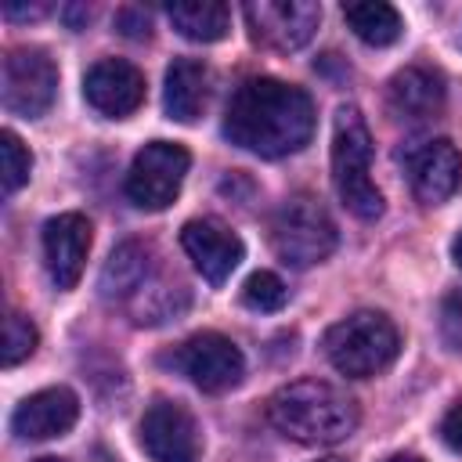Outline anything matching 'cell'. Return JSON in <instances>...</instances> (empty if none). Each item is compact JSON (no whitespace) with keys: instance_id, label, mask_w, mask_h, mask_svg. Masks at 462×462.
<instances>
[{"instance_id":"1","label":"cell","mask_w":462,"mask_h":462,"mask_svg":"<svg viewBox=\"0 0 462 462\" xmlns=\"http://www.w3.org/2000/svg\"><path fill=\"white\" fill-rule=\"evenodd\" d=\"M224 134L231 144L263 155V159H278L289 152H300L310 134H314V105L307 97V90L271 79V76H256L245 79L231 101H227V116H224Z\"/></svg>"},{"instance_id":"2","label":"cell","mask_w":462,"mask_h":462,"mask_svg":"<svg viewBox=\"0 0 462 462\" xmlns=\"http://www.w3.org/2000/svg\"><path fill=\"white\" fill-rule=\"evenodd\" d=\"M267 419L300 444H339L357 426V404L321 379H300L271 393Z\"/></svg>"},{"instance_id":"3","label":"cell","mask_w":462,"mask_h":462,"mask_svg":"<svg viewBox=\"0 0 462 462\" xmlns=\"http://www.w3.org/2000/svg\"><path fill=\"white\" fill-rule=\"evenodd\" d=\"M332 180L354 217L375 220L383 213V195L372 180V134L354 105H343L332 123Z\"/></svg>"},{"instance_id":"4","label":"cell","mask_w":462,"mask_h":462,"mask_svg":"<svg viewBox=\"0 0 462 462\" xmlns=\"http://www.w3.org/2000/svg\"><path fill=\"white\" fill-rule=\"evenodd\" d=\"M321 346H325V357L332 361L336 372H343L350 379H368V375L393 365V357L401 350V336L386 314L357 310V314L336 321L325 332Z\"/></svg>"},{"instance_id":"5","label":"cell","mask_w":462,"mask_h":462,"mask_svg":"<svg viewBox=\"0 0 462 462\" xmlns=\"http://www.w3.org/2000/svg\"><path fill=\"white\" fill-rule=\"evenodd\" d=\"M336 224L310 195H296L278 206L271 220V245L292 267H314L336 249Z\"/></svg>"},{"instance_id":"6","label":"cell","mask_w":462,"mask_h":462,"mask_svg":"<svg viewBox=\"0 0 462 462\" xmlns=\"http://www.w3.org/2000/svg\"><path fill=\"white\" fill-rule=\"evenodd\" d=\"M191 166V155L173 141H152L144 144L126 173V199L141 209H166Z\"/></svg>"},{"instance_id":"7","label":"cell","mask_w":462,"mask_h":462,"mask_svg":"<svg viewBox=\"0 0 462 462\" xmlns=\"http://www.w3.org/2000/svg\"><path fill=\"white\" fill-rule=\"evenodd\" d=\"M4 108L14 116H43L58 90V69L54 61L36 47H14L4 58Z\"/></svg>"},{"instance_id":"8","label":"cell","mask_w":462,"mask_h":462,"mask_svg":"<svg viewBox=\"0 0 462 462\" xmlns=\"http://www.w3.org/2000/svg\"><path fill=\"white\" fill-rule=\"evenodd\" d=\"M170 361L177 372H184L206 393H224L231 386H238V379L245 372L242 350L220 332H199V336L184 339Z\"/></svg>"},{"instance_id":"9","label":"cell","mask_w":462,"mask_h":462,"mask_svg":"<svg viewBox=\"0 0 462 462\" xmlns=\"http://www.w3.org/2000/svg\"><path fill=\"white\" fill-rule=\"evenodd\" d=\"M245 22L260 43L274 51H296L314 36L321 7L310 0H253L245 4Z\"/></svg>"},{"instance_id":"10","label":"cell","mask_w":462,"mask_h":462,"mask_svg":"<svg viewBox=\"0 0 462 462\" xmlns=\"http://www.w3.org/2000/svg\"><path fill=\"white\" fill-rule=\"evenodd\" d=\"M141 448L152 462H195L199 458V426L191 411L177 401L148 404L141 419Z\"/></svg>"},{"instance_id":"11","label":"cell","mask_w":462,"mask_h":462,"mask_svg":"<svg viewBox=\"0 0 462 462\" xmlns=\"http://www.w3.org/2000/svg\"><path fill=\"white\" fill-rule=\"evenodd\" d=\"M83 97H87V105L94 112H101L108 119H123V116L141 108V101H144V76L137 72V65H130L123 58H105V61L87 69Z\"/></svg>"},{"instance_id":"12","label":"cell","mask_w":462,"mask_h":462,"mask_svg":"<svg viewBox=\"0 0 462 462\" xmlns=\"http://www.w3.org/2000/svg\"><path fill=\"white\" fill-rule=\"evenodd\" d=\"M180 245L209 285H224L231 278V271L242 263V253H245L242 238L231 227H224L220 220H206V217L188 220L180 227Z\"/></svg>"},{"instance_id":"13","label":"cell","mask_w":462,"mask_h":462,"mask_svg":"<svg viewBox=\"0 0 462 462\" xmlns=\"http://www.w3.org/2000/svg\"><path fill=\"white\" fill-rule=\"evenodd\" d=\"M90 253V220L83 213H58L43 224V256L58 289H72Z\"/></svg>"},{"instance_id":"14","label":"cell","mask_w":462,"mask_h":462,"mask_svg":"<svg viewBox=\"0 0 462 462\" xmlns=\"http://www.w3.org/2000/svg\"><path fill=\"white\" fill-rule=\"evenodd\" d=\"M408 180H411V191L419 202L426 206H437L444 199L455 195L458 180H462V155L451 141L437 137V141H426L422 148H415L408 155Z\"/></svg>"},{"instance_id":"15","label":"cell","mask_w":462,"mask_h":462,"mask_svg":"<svg viewBox=\"0 0 462 462\" xmlns=\"http://www.w3.org/2000/svg\"><path fill=\"white\" fill-rule=\"evenodd\" d=\"M76 419H79V397L65 386H51V390L25 397L14 408L11 430L25 440H47V437H61L65 430H72Z\"/></svg>"},{"instance_id":"16","label":"cell","mask_w":462,"mask_h":462,"mask_svg":"<svg viewBox=\"0 0 462 462\" xmlns=\"http://www.w3.org/2000/svg\"><path fill=\"white\" fill-rule=\"evenodd\" d=\"M386 97H390V112L397 119L422 123V119H433L444 108V79L433 69L411 65V69H401L390 79V94Z\"/></svg>"},{"instance_id":"17","label":"cell","mask_w":462,"mask_h":462,"mask_svg":"<svg viewBox=\"0 0 462 462\" xmlns=\"http://www.w3.org/2000/svg\"><path fill=\"white\" fill-rule=\"evenodd\" d=\"M209 101V69L195 58H177L166 69V116L177 123H195Z\"/></svg>"},{"instance_id":"18","label":"cell","mask_w":462,"mask_h":462,"mask_svg":"<svg viewBox=\"0 0 462 462\" xmlns=\"http://www.w3.org/2000/svg\"><path fill=\"white\" fill-rule=\"evenodd\" d=\"M166 14H170L173 29L195 43H213L231 25V11L220 0H180V4H170Z\"/></svg>"},{"instance_id":"19","label":"cell","mask_w":462,"mask_h":462,"mask_svg":"<svg viewBox=\"0 0 462 462\" xmlns=\"http://www.w3.org/2000/svg\"><path fill=\"white\" fill-rule=\"evenodd\" d=\"M148 278V249L141 242H123L112 249L105 271H101V296L105 300H123L137 292Z\"/></svg>"},{"instance_id":"20","label":"cell","mask_w":462,"mask_h":462,"mask_svg":"<svg viewBox=\"0 0 462 462\" xmlns=\"http://www.w3.org/2000/svg\"><path fill=\"white\" fill-rule=\"evenodd\" d=\"M343 18L354 29V36L372 43V47H390L401 36V29H404L397 7L393 4H379V0L375 4H346Z\"/></svg>"},{"instance_id":"21","label":"cell","mask_w":462,"mask_h":462,"mask_svg":"<svg viewBox=\"0 0 462 462\" xmlns=\"http://www.w3.org/2000/svg\"><path fill=\"white\" fill-rule=\"evenodd\" d=\"M285 300H289V289L274 271H256L242 285V303L253 310H278L285 307Z\"/></svg>"},{"instance_id":"22","label":"cell","mask_w":462,"mask_h":462,"mask_svg":"<svg viewBox=\"0 0 462 462\" xmlns=\"http://www.w3.org/2000/svg\"><path fill=\"white\" fill-rule=\"evenodd\" d=\"M0 162H4V195H14V191L29 180L32 155H29V148L18 141V134H11V130L0 134Z\"/></svg>"},{"instance_id":"23","label":"cell","mask_w":462,"mask_h":462,"mask_svg":"<svg viewBox=\"0 0 462 462\" xmlns=\"http://www.w3.org/2000/svg\"><path fill=\"white\" fill-rule=\"evenodd\" d=\"M32 350H36V328H32V321L22 318V314H7L4 318V365L14 368Z\"/></svg>"},{"instance_id":"24","label":"cell","mask_w":462,"mask_h":462,"mask_svg":"<svg viewBox=\"0 0 462 462\" xmlns=\"http://www.w3.org/2000/svg\"><path fill=\"white\" fill-rule=\"evenodd\" d=\"M116 25H119L123 36H134V40L148 36V14H144L141 7H123L119 18H116Z\"/></svg>"},{"instance_id":"25","label":"cell","mask_w":462,"mask_h":462,"mask_svg":"<svg viewBox=\"0 0 462 462\" xmlns=\"http://www.w3.org/2000/svg\"><path fill=\"white\" fill-rule=\"evenodd\" d=\"M440 440L451 451H462V404H455L444 419H440Z\"/></svg>"},{"instance_id":"26","label":"cell","mask_w":462,"mask_h":462,"mask_svg":"<svg viewBox=\"0 0 462 462\" xmlns=\"http://www.w3.org/2000/svg\"><path fill=\"white\" fill-rule=\"evenodd\" d=\"M40 14H47V4H4V18H40Z\"/></svg>"},{"instance_id":"27","label":"cell","mask_w":462,"mask_h":462,"mask_svg":"<svg viewBox=\"0 0 462 462\" xmlns=\"http://www.w3.org/2000/svg\"><path fill=\"white\" fill-rule=\"evenodd\" d=\"M65 18H69V25L76 29L79 22H87V18H90V11H87V7H65Z\"/></svg>"},{"instance_id":"28","label":"cell","mask_w":462,"mask_h":462,"mask_svg":"<svg viewBox=\"0 0 462 462\" xmlns=\"http://www.w3.org/2000/svg\"><path fill=\"white\" fill-rule=\"evenodd\" d=\"M451 256H455V263L462 267V231H458V238H455V245H451Z\"/></svg>"},{"instance_id":"29","label":"cell","mask_w":462,"mask_h":462,"mask_svg":"<svg viewBox=\"0 0 462 462\" xmlns=\"http://www.w3.org/2000/svg\"><path fill=\"white\" fill-rule=\"evenodd\" d=\"M386 462H422V458H415V455H390Z\"/></svg>"},{"instance_id":"30","label":"cell","mask_w":462,"mask_h":462,"mask_svg":"<svg viewBox=\"0 0 462 462\" xmlns=\"http://www.w3.org/2000/svg\"><path fill=\"white\" fill-rule=\"evenodd\" d=\"M321 462H346V458H321Z\"/></svg>"},{"instance_id":"31","label":"cell","mask_w":462,"mask_h":462,"mask_svg":"<svg viewBox=\"0 0 462 462\" xmlns=\"http://www.w3.org/2000/svg\"><path fill=\"white\" fill-rule=\"evenodd\" d=\"M36 462H61V458H36Z\"/></svg>"}]
</instances>
